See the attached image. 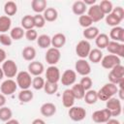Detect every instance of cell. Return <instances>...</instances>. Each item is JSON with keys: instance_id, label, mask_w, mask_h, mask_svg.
Segmentation results:
<instances>
[{"instance_id": "obj_15", "label": "cell", "mask_w": 124, "mask_h": 124, "mask_svg": "<svg viewBox=\"0 0 124 124\" xmlns=\"http://www.w3.org/2000/svg\"><path fill=\"white\" fill-rule=\"evenodd\" d=\"M60 77H61L60 71L56 66H49L46 69V81L57 83L58 80H60Z\"/></svg>"}, {"instance_id": "obj_7", "label": "cell", "mask_w": 124, "mask_h": 124, "mask_svg": "<svg viewBox=\"0 0 124 124\" xmlns=\"http://www.w3.org/2000/svg\"><path fill=\"white\" fill-rule=\"evenodd\" d=\"M111 118L110 111L108 108H103L100 110H96L92 113V120L97 124L106 123Z\"/></svg>"}, {"instance_id": "obj_17", "label": "cell", "mask_w": 124, "mask_h": 124, "mask_svg": "<svg viewBox=\"0 0 124 124\" xmlns=\"http://www.w3.org/2000/svg\"><path fill=\"white\" fill-rule=\"evenodd\" d=\"M45 68L44 65L39 61H32L28 65V73L34 77H38L43 74Z\"/></svg>"}, {"instance_id": "obj_44", "label": "cell", "mask_w": 124, "mask_h": 124, "mask_svg": "<svg viewBox=\"0 0 124 124\" xmlns=\"http://www.w3.org/2000/svg\"><path fill=\"white\" fill-rule=\"evenodd\" d=\"M92 79L88 77V76H85V77H83L81 79H80V82H79V84L83 87V89L85 90V91H88V90H90V88L92 87Z\"/></svg>"}, {"instance_id": "obj_3", "label": "cell", "mask_w": 124, "mask_h": 124, "mask_svg": "<svg viewBox=\"0 0 124 124\" xmlns=\"http://www.w3.org/2000/svg\"><path fill=\"white\" fill-rule=\"evenodd\" d=\"M16 84H17V86H19L21 88V90L29 89V87L32 84L31 75L26 71L19 72L16 75Z\"/></svg>"}, {"instance_id": "obj_47", "label": "cell", "mask_w": 124, "mask_h": 124, "mask_svg": "<svg viewBox=\"0 0 124 124\" xmlns=\"http://www.w3.org/2000/svg\"><path fill=\"white\" fill-rule=\"evenodd\" d=\"M24 36L28 41H35L38 38V33L35 29H29V30H26Z\"/></svg>"}, {"instance_id": "obj_10", "label": "cell", "mask_w": 124, "mask_h": 124, "mask_svg": "<svg viewBox=\"0 0 124 124\" xmlns=\"http://www.w3.org/2000/svg\"><path fill=\"white\" fill-rule=\"evenodd\" d=\"M70 118L73 120V121H76V122H78V121H81L85 118L86 116V110L85 108H81V107H72L70 108L69 109V112H68Z\"/></svg>"}, {"instance_id": "obj_52", "label": "cell", "mask_w": 124, "mask_h": 124, "mask_svg": "<svg viewBox=\"0 0 124 124\" xmlns=\"http://www.w3.org/2000/svg\"><path fill=\"white\" fill-rule=\"evenodd\" d=\"M117 93L119 95V100H123L124 99V89H118Z\"/></svg>"}, {"instance_id": "obj_9", "label": "cell", "mask_w": 124, "mask_h": 124, "mask_svg": "<svg viewBox=\"0 0 124 124\" xmlns=\"http://www.w3.org/2000/svg\"><path fill=\"white\" fill-rule=\"evenodd\" d=\"M106 48L109 53L113 55H116L118 57H124V44L122 43L109 41Z\"/></svg>"}, {"instance_id": "obj_4", "label": "cell", "mask_w": 124, "mask_h": 124, "mask_svg": "<svg viewBox=\"0 0 124 124\" xmlns=\"http://www.w3.org/2000/svg\"><path fill=\"white\" fill-rule=\"evenodd\" d=\"M106 102H107L106 108H108L110 111L111 116H118L121 113L122 106H121V101L118 98L111 97Z\"/></svg>"}, {"instance_id": "obj_43", "label": "cell", "mask_w": 124, "mask_h": 124, "mask_svg": "<svg viewBox=\"0 0 124 124\" xmlns=\"http://www.w3.org/2000/svg\"><path fill=\"white\" fill-rule=\"evenodd\" d=\"M33 19H34V25H35V27L42 28L46 24V20H45L43 15H41V14H37V15L33 16Z\"/></svg>"}, {"instance_id": "obj_8", "label": "cell", "mask_w": 124, "mask_h": 124, "mask_svg": "<svg viewBox=\"0 0 124 124\" xmlns=\"http://www.w3.org/2000/svg\"><path fill=\"white\" fill-rule=\"evenodd\" d=\"M60 57H61L60 50L55 47H49L46 50V56H45L46 63H48L50 66H55V64L59 62Z\"/></svg>"}, {"instance_id": "obj_2", "label": "cell", "mask_w": 124, "mask_h": 124, "mask_svg": "<svg viewBox=\"0 0 124 124\" xmlns=\"http://www.w3.org/2000/svg\"><path fill=\"white\" fill-rule=\"evenodd\" d=\"M108 79L110 83L117 85L121 80L124 79V67L121 64L113 67L108 74Z\"/></svg>"}, {"instance_id": "obj_18", "label": "cell", "mask_w": 124, "mask_h": 124, "mask_svg": "<svg viewBox=\"0 0 124 124\" xmlns=\"http://www.w3.org/2000/svg\"><path fill=\"white\" fill-rule=\"evenodd\" d=\"M109 37L112 39L114 42H120L123 44L124 42V28L120 26H115L112 27V29L109 32Z\"/></svg>"}, {"instance_id": "obj_20", "label": "cell", "mask_w": 124, "mask_h": 124, "mask_svg": "<svg viewBox=\"0 0 124 124\" xmlns=\"http://www.w3.org/2000/svg\"><path fill=\"white\" fill-rule=\"evenodd\" d=\"M40 110H41L42 115H44L46 117H50V116L55 114L56 106L54 104H52V103H45V104L42 105Z\"/></svg>"}, {"instance_id": "obj_14", "label": "cell", "mask_w": 124, "mask_h": 124, "mask_svg": "<svg viewBox=\"0 0 124 124\" xmlns=\"http://www.w3.org/2000/svg\"><path fill=\"white\" fill-rule=\"evenodd\" d=\"M17 88V84L15 80H13L12 78H8L5 81L2 82L1 84V93L3 95H12L13 93L16 92Z\"/></svg>"}, {"instance_id": "obj_33", "label": "cell", "mask_w": 124, "mask_h": 124, "mask_svg": "<svg viewBox=\"0 0 124 124\" xmlns=\"http://www.w3.org/2000/svg\"><path fill=\"white\" fill-rule=\"evenodd\" d=\"M34 95H33V92L29 89H24V90H21L19 93H18V100L21 102V103H29L30 101H32Z\"/></svg>"}, {"instance_id": "obj_30", "label": "cell", "mask_w": 124, "mask_h": 124, "mask_svg": "<svg viewBox=\"0 0 124 124\" xmlns=\"http://www.w3.org/2000/svg\"><path fill=\"white\" fill-rule=\"evenodd\" d=\"M88 58L93 63H99L103 58V52L99 48H93L88 54Z\"/></svg>"}, {"instance_id": "obj_25", "label": "cell", "mask_w": 124, "mask_h": 124, "mask_svg": "<svg viewBox=\"0 0 124 124\" xmlns=\"http://www.w3.org/2000/svg\"><path fill=\"white\" fill-rule=\"evenodd\" d=\"M4 12H5L6 16L10 17L11 16H14V15L16 14V12H17V5L14 1H8L4 5Z\"/></svg>"}, {"instance_id": "obj_38", "label": "cell", "mask_w": 124, "mask_h": 124, "mask_svg": "<svg viewBox=\"0 0 124 124\" xmlns=\"http://www.w3.org/2000/svg\"><path fill=\"white\" fill-rule=\"evenodd\" d=\"M24 34H25V32H24V30H23L22 27H15V28H13L11 30L10 36H11L12 40L18 41V40H20L24 36Z\"/></svg>"}, {"instance_id": "obj_51", "label": "cell", "mask_w": 124, "mask_h": 124, "mask_svg": "<svg viewBox=\"0 0 124 124\" xmlns=\"http://www.w3.org/2000/svg\"><path fill=\"white\" fill-rule=\"evenodd\" d=\"M83 3H84L86 6H87V5H90V7H91V6L95 5L96 0H84V1H83Z\"/></svg>"}, {"instance_id": "obj_13", "label": "cell", "mask_w": 124, "mask_h": 124, "mask_svg": "<svg viewBox=\"0 0 124 124\" xmlns=\"http://www.w3.org/2000/svg\"><path fill=\"white\" fill-rule=\"evenodd\" d=\"M76 79H77V73L74 70H70V69L64 71V73L60 77V80H61L62 84L66 85V86L75 84Z\"/></svg>"}, {"instance_id": "obj_31", "label": "cell", "mask_w": 124, "mask_h": 124, "mask_svg": "<svg viewBox=\"0 0 124 124\" xmlns=\"http://www.w3.org/2000/svg\"><path fill=\"white\" fill-rule=\"evenodd\" d=\"M84 101L86 104L88 105H93L98 101V95H97V91L95 90H88L85 92L84 97H83Z\"/></svg>"}, {"instance_id": "obj_27", "label": "cell", "mask_w": 124, "mask_h": 124, "mask_svg": "<svg viewBox=\"0 0 124 124\" xmlns=\"http://www.w3.org/2000/svg\"><path fill=\"white\" fill-rule=\"evenodd\" d=\"M95 42H96V46H98V48L102 49V48H105L107 47L108 42H109V39H108V36L105 33H101L99 34L96 39H95Z\"/></svg>"}, {"instance_id": "obj_35", "label": "cell", "mask_w": 124, "mask_h": 124, "mask_svg": "<svg viewBox=\"0 0 124 124\" xmlns=\"http://www.w3.org/2000/svg\"><path fill=\"white\" fill-rule=\"evenodd\" d=\"M11 24H12V20L9 16H0V32L1 33L7 32L11 28Z\"/></svg>"}, {"instance_id": "obj_19", "label": "cell", "mask_w": 124, "mask_h": 124, "mask_svg": "<svg viewBox=\"0 0 124 124\" xmlns=\"http://www.w3.org/2000/svg\"><path fill=\"white\" fill-rule=\"evenodd\" d=\"M75 96L72 93L71 89H66L62 94V104L65 108H72L75 103Z\"/></svg>"}, {"instance_id": "obj_12", "label": "cell", "mask_w": 124, "mask_h": 124, "mask_svg": "<svg viewBox=\"0 0 124 124\" xmlns=\"http://www.w3.org/2000/svg\"><path fill=\"white\" fill-rule=\"evenodd\" d=\"M101 64H102L103 68H105V69H112L116 65L120 64V58L116 55L108 54L102 58Z\"/></svg>"}, {"instance_id": "obj_37", "label": "cell", "mask_w": 124, "mask_h": 124, "mask_svg": "<svg viewBox=\"0 0 124 124\" xmlns=\"http://www.w3.org/2000/svg\"><path fill=\"white\" fill-rule=\"evenodd\" d=\"M99 8L103 12V14L106 16V15H108V14L111 13V11L113 9V6H112V3L110 1H108V0H103L99 4Z\"/></svg>"}, {"instance_id": "obj_32", "label": "cell", "mask_w": 124, "mask_h": 124, "mask_svg": "<svg viewBox=\"0 0 124 124\" xmlns=\"http://www.w3.org/2000/svg\"><path fill=\"white\" fill-rule=\"evenodd\" d=\"M71 91L72 93L74 94L75 98L76 99H83L84 97V94H85V90L83 89V87L79 84V83H75L73 84L72 88H71Z\"/></svg>"}, {"instance_id": "obj_42", "label": "cell", "mask_w": 124, "mask_h": 124, "mask_svg": "<svg viewBox=\"0 0 124 124\" xmlns=\"http://www.w3.org/2000/svg\"><path fill=\"white\" fill-rule=\"evenodd\" d=\"M106 22H107L108 25L112 26V27H115V26H118L121 21H120L115 16H113V15L110 13V14H108V15L106 16Z\"/></svg>"}, {"instance_id": "obj_54", "label": "cell", "mask_w": 124, "mask_h": 124, "mask_svg": "<svg viewBox=\"0 0 124 124\" xmlns=\"http://www.w3.org/2000/svg\"><path fill=\"white\" fill-rule=\"evenodd\" d=\"M5 124H19V123H18V121L16 120V119H10V120H8Z\"/></svg>"}, {"instance_id": "obj_50", "label": "cell", "mask_w": 124, "mask_h": 124, "mask_svg": "<svg viewBox=\"0 0 124 124\" xmlns=\"http://www.w3.org/2000/svg\"><path fill=\"white\" fill-rule=\"evenodd\" d=\"M31 124H46V122L43 120V119H40V118H36L32 121Z\"/></svg>"}, {"instance_id": "obj_1", "label": "cell", "mask_w": 124, "mask_h": 124, "mask_svg": "<svg viewBox=\"0 0 124 124\" xmlns=\"http://www.w3.org/2000/svg\"><path fill=\"white\" fill-rule=\"evenodd\" d=\"M118 91L117 85L113 83H107L105 84L99 91H97L98 95V100L101 101H108L109 98H111L113 95H115Z\"/></svg>"}, {"instance_id": "obj_55", "label": "cell", "mask_w": 124, "mask_h": 124, "mask_svg": "<svg viewBox=\"0 0 124 124\" xmlns=\"http://www.w3.org/2000/svg\"><path fill=\"white\" fill-rule=\"evenodd\" d=\"M3 77H4V73L2 71V68H0V80L3 78Z\"/></svg>"}, {"instance_id": "obj_29", "label": "cell", "mask_w": 124, "mask_h": 124, "mask_svg": "<svg viewBox=\"0 0 124 124\" xmlns=\"http://www.w3.org/2000/svg\"><path fill=\"white\" fill-rule=\"evenodd\" d=\"M99 29L95 26H90L84 29L83 31V37L86 40H92V39H96V37L99 35Z\"/></svg>"}, {"instance_id": "obj_48", "label": "cell", "mask_w": 124, "mask_h": 124, "mask_svg": "<svg viewBox=\"0 0 124 124\" xmlns=\"http://www.w3.org/2000/svg\"><path fill=\"white\" fill-rule=\"evenodd\" d=\"M6 51L2 48H0V63H3L6 60Z\"/></svg>"}, {"instance_id": "obj_34", "label": "cell", "mask_w": 124, "mask_h": 124, "mask_svg": "<svg viewBox=\"0 0 124 124\" xmlns=\"http://www.w3.org/2000/svg\"><path fill=\"white\" fill-rule=\"evenodd\" d=\"M21 26L23 29L25 30H29V29H34L35 25H34V19H33V16L30 15H26L22 17L21 19Z\"/></svg>"}, {"instance_id": "obj_36", "label": "cell", "mask_w": 124, "mask_h": 124, "mask_svg": "<svg viewBox=\"0 0 124 124\" xmlns=\"http://www.w3.org/2000/svg\"><path fill=\"white\" fill-rule=\"evenodd\" d=\"M13 111L8 107H2L0 108V120L3 122H7L8 120L12 119Z\"/></svg>"}, {"instance_id": "obj_16", "label": "cell", "mask_w": 124, "mask_h": 124, "mask_svg": "<svg viewBox=\"0 0 124 124\" xmlns=\"http://www.w3.org/2000/svg\"><path fill=\"white\" fill-rule=\"evenodd\" d=\"M93 22H97L100 21L101 19H103L105 17V15L103 14V12L100 10L99 5H93L88 9V15H87Z\"/></svg>"}, {"instance_id": "obj_39", "label": "cell", "mask_w": 124, "mask_h": 124, "mask_svg": "<svg viewBox=\"0 0 124 124\" xmlns=\"http://www.w3.org/2000/svg\"><path fill=\"white\" fill-rule=\"evenodd\" d=\"M44 90H45V92H46V94L52 95V94H54V93L57 92V90H58V85H57V83L46 81V82H45V85H44Z\"/></svg>"}, {"instance_id": "obj_46", "label": "cell", "mask_w": 124, "mask_h": 124, "mask_svg": "<svg viewBox=\"0 0 124 124\" xmlns=\"http://www.w3.org/2000/svg\"><path fill=\"white\" fill-rule=\"evenodd\" d=\"M111 14L113 16H115L120 21L123 20L124 18V9L122 7H116V8H113L112 11H111Z\"/></svg>"}, {"instance_id": "obj_6", "label": "cell", "mask_w": 124, "mask_h": 124, "mask_svg": "<svg viewBox=\"0 0 124 124\" xmlns=\"http://www.w3.org/2000/svg\"><path fill=\"white\" fill-rule=\"evenodd\" d=\"M2 71L7 78H14L17 75V65L14 60H5L2 65Z\"/></svg>"}, {"instance_id": "obj_24", "label": "cell", "mask_w": 124, "mask_h": 124, "mask_svg": "<svg viewBox=\"0 0 124 124\" xmlns=\"http://www.w3.org/2000/svg\"><path fill=\"white\" fill-rule=\"evenodd\" d=\"M31 7H32V10L37 14L44 13V11L46 9V0H33L31 3Z\"/></svg>"}, {"instance_id": "obj_26", "label": "cell", "mask_w": 124, "mask_h": 124, "mask_svg": "<svg viewBox=\"0 0 124 124\" xmlns=\"http://www.w3.org/2000/svg\"><path fill=\"white\" fill-rule=\"evenodd\" d=\"M21 55L26 61H33L36 56V49L33 46H25L22 49Z\"/></svg>"}, {"instance_id": "obj_5", "label": "cell", "mask_w": 124, "mask_h": 124, "mask_svg": "<svg viewBox=\"0 0 124 124\" xmlns=\"http://www.w3.org/2000/svg\"><path fill=\"white\" fill-rule=\"evenodd\" d=\"M91 50V46L86 40H81L79 41L77 46H76V53L80 59H85L88 57V54Z\"/></svg>"}, {"instance_id": "obj_22", "label": "cell", "mask_w": 124, "mask_h": 124, "mask_svg": "<svg viewBox=\"0 0 124 124\" xmlns=\"http://www.w3.org/2000/svg\"><path fill=\"white\" fill-rule=\"evenodd\" d=\"M43 16H44V18H45L46 21L52 22V21H54V20L57 19L58 12H57L56 9H54V8H46V9L44 11Z\"/></svg>"}, {"instance_id": "obj_11", "label": "cell", "mask_w": 124, "mask_h": 124, "mask_svg": "<svg viewBox=\"0 0 124 124\" xmlns=\"http://www.w3.org/2000/svg\"><path fill=\"white\" fill-rule=\"evenodd\" d=\"M75 72L78 73L80 76H88L91 73V67L90 64L85 59H78L75 64Z\"/></svg>"}, {"instance_id": "obj_21", "label": "cell", "mask_w": 124, "mask_h": 124, "mask_svg": "<svg viewBox=\"0 0 124 124\" xmlns=\"http://www.w3.org/2000/svg\"><path fill=\"white\" fill-rule=\"evenodd\" d=\"M65 44H66V37L62 33H57L51 38V46H52V47H55V48L59 49L60 47L64 46Z\"/></svg>"}, {"instance_id": "obj_45", "label": "cell", "mask_w": 124, "mask_h": 124, "mask_svg": "<svg viewBox=\"0 0 124 124\" xmlns=\"http://www.w3.org/2000/svg\"><path fill=\"white\" fill-rule=\"evenodd\" d=\"M12 43H13V40L10 35L5 34V33H2L0 35V44L1 45L5 46H9L12 45Z\"/></svg>"}, {"instance_id": "obj_41", "label": "cell", "mask_w": 124, "mask_h": 124, "mask_svg": "<svg viewBox=\"0 0 124 124\" xmlns=\"http://www.w3.org/2000/svg\"><path fill=\"white\" fill-rule=\"evenodd\" d=\"M45 79L43 78H41L40 76L38 77H34V78H32V86L34 89L36 90H40L42 88H44V85H45Z\"/></svg>"}, {"instance_id": "obj_53", "label": "cell", "mask_w": 124, "mask_h": 124, "mask_svg": "<svg viewBox=\"0 0 124 124\" xmlns=\"http://www.w3.org/2000/svg\"><path fill=\"white\" fill-rule=\"evenodd\" d=\"M106 124H120V122L117 120V119H109L108 121L106 122Z\"/></svg>"}, {"instance_id": "obj_28", "label": "cell", "mask_w": 124, "mask_h": 124, "mask_svg": "<svg viewBox=\"0 0 124 124\" xmlns=\"http://www.w3.org/2000/svg\"><path fill=\"white\" fill-rule=\"evenodd\" d=\"M37 44L41 48H47L51 45V38L46 34L40 35L37 38Z\"/></svg>"}, {"instance_id": "obj_23", "label": "cell", "mask_w": 124, "mask_h": 124, "mask_svg": "<svg viewBox=\"0 0 124 124\" xmlns=\"http://www.w3.org/2000/svg\"><path fill=\"white\" fill-rule=\"evenodd\" d=\"M86 9H87V6L83 3V1H76L73 6H72V10H73V13L77 16H82L84 15V13L86 12Z\"/></svg>"}, {"instance_id": "obj_40", "label": "cell", "mask_w": 124, "mask_h": 124, "mask_svg": "<svg viewBox=\"0 0 124 124\" xmlns=\"http://www.w3.org/2000/svg\"><path fill=\"white\" fill-rule=\"evenodd\" d=\"M78 23L81 27L87 28V27L92 26L93 21L87 15H82V16H79V17H78Z\"/></svg>"}, {"instance_id": "obj_49", "label": "cell", "mask_w": 124, "mask_h": 124, "mask_svg": "<svg viewBox=\"0 0 124 124\" xmlns=\"http://www.w3.org/2000/svg\"><path fill=\"white\" fill-rule=\"evenodd\" d=\"M6 97H5V95H3L2 93L0 94V108H2V107H4L5 106V104H6Z\"/></svg>"}]
</instances>
